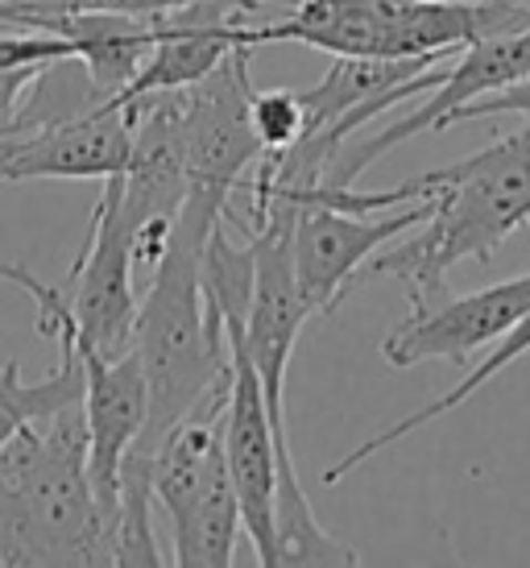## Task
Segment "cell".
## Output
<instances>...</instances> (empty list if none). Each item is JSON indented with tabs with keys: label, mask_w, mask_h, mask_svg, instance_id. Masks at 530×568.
Listing matches in <instances>:
<instances>
[{
	"label": "cell",
	"mask_w": 530,
	"mask_h": 568,
	"mask_svg": "<svg viewBox=\"0 0 530 568\" xmlns=\"http://www.w3.org/2000/svg\"><path fill=\"white\" fill-rule=\"evenodd\" d=\"M236 47H262L257 26H236V21L191 26V21H171L166 17L150 54L141 59L137 75L125 83V92H116V100H141V95L191 88L207 71H216Z\"/></svg>",
	"instance_id": "cell-11"
},
{
	"label": "cell",
	"mask_w": 530,
	"mask_h": 568,
	"mask_svg": "<svg viewBox=\"0 0 530 568\" xmlns=\"http://www.w3.org/2000/svg\"><path fill=\"white\" fill-rule=\"evenodd\" d=\"M249 121L262 138L265 154H278L291 142L303 138V104H298V92H286V88H253L249 92Z\"/></svg>",
	"instance_id": "cell-16"
},
{
	"label": "cell",
	"mask_w": 530,
	"mask_h": 568,
	"mask_svg": "<svg viewBox=\"0 0 530 568\" xmlns=\"http://www.w3.org/2000/svg\"><path fill=\"white\" fill-rule=\"evenodd\" d=\"M47 67H9V71H0V129L13 125L21 100H26V92H33V83Z\"/></svg>",
	"instance_id": "cell-19"
},
{
	"label": "cell",
	"mask_w": 530,
	"mask_h": 568,
	"mask_svg": "<svg viewBox=\"0 0 530 568\" xmlns=\"http://www.w3.org/2000/svg\"><path fill=\"white\" fill-rule=\"evenodd\" d=\"M530 312V274L506 283L481 286L472 295H444L439 303L410 312L398 328L386 332L381 357L394 369H410L419 362H456L465 365L489 341H501L518 320Z\"/></svg>",
	"instance_id": "cell-9"
},
{
	"label": "cell",
	"mask_w": 530,
	"mask_h": 568,
	"mask_svg": "<svg viewBox=\"0 0 530 568\" xmlns=\"http://www.w3.org/2000/svg\"><path fill=\"white\" fill-rule=\"evenodd\" d=\"M116 200H121V174H109L63 291L75 341L104 353V357L125 353L133 345V324H137L133 245H129L125 224L116 216Z\"/></svg>",
	"instance_id": "cell-6"
},
{
	"label": "cell",
	"mask_w": 530,
	"mask_h": 568,
	"mask_svg": "<svg viewBox=\"0 0 530 568\" xmlns=\"http://www.w3.org/2000/svg\"><path fill=\"white\" fill-rule=\"evenodd\" d=\"M63 59H79V47L71 38H59V33L47 30L0 33V71H9V67H47L63 63Z\"/></svg>",
	"instance_id": "cell-17"
},
{
	"label": "cell",
	"mask_w": 530,
	"mask_h": 568,
	"mask_svg": "<svg viewBox=\"0 0 530 568\" xmlns=\"http://www.w3.org/2000/svg\"><path fill=\"white\" fill-rule=\"evenodd\" d=\"M431 216V195L386 212H348L332 204H298L291 257L295 278L312 312H336L340 300L360 283V270L377 250Z\"/></svg>",
	"instance_id": "cell-5"
},
{
	"label": "cell",
	"mask_w": 530,
	"mask_h": 568,
	"mask_svg": "<svg viewBox=\"0 0 530 568\" xmlns=\"http://www.w3.org/2000/svg\"><path fill=\"white\" fill-rule=\"evenodd\" d=\"M154 453L129 448L121 460V489H116V515L109 531L112 568L125 565H162V544L154 536Z\"/></svg>",
	"instance_id": "cell-15"
},
{
	"label": "cell",
	"mask_w": 530,
	"mask_h": 568,
	"mask_svg": "<svg viewBox=\"0 0 530 568\" xmlns=\"http://www.w3.org/2000/svg\"><path fill=\"white\" fill-rule=\"evenodd\" d=\"M431 216L410 237L377 250L360 278H402L410 286V312H422L448 295V270L465 257L489 262L510 233L530 224V116L514 133L477 154L427 171Z\"/></svg>",
	"instance_id": "cell-3"
},
{
	"label": "cell",
	"mask_w": 530,
	"mask_h": 568,
	"mask_svg": "<svg viewBox=\"0 0 530 568\" xmlns=\"http://www.w3.org/2000/svg\"><path fill=\"white\" fill-rule=\"evenodd\" d=\"M530 116V75L527 80L510 83V88H501V92H489L481 100H468L465 109L452 112V121L448 125H460V121H477V116Z\"/></svg>",
	"instance_id": "cell-18"
},
{
	"label": "cell",
	"mask_w": 530,
	"mask_h": 568,
	"mask_svg": "<svg viewBox=\"0 0 530 568\" xmlns=\"http://www.w3.org/2000/svg\"><path fill=\"white\" fill-rule=\"evenodd\" d=\"M42 332L59 341V365L50 369L47 378L21 382V365H0V444L33 415H47V410L83 398V362H79V348L71 345V332L63 324H42Z\"/></svg>",
	"instance_id": "cell-14"
},
{
	"label": "cell",
	"mask_w": 530,
	"mask_h": 568,
	"mask_svg": "<svg viewBox=\"0 0 530 568\" xmlns=\"http://www.w3.org/2000/svg\"><path fill=\"white\" fill-rule=\"evenodd\" d=\"M522 42H527V54H530V26L522 30Z\"/></svg>",
	"instance_id": "cell-20"
},
{
	"label": "cell",
	"mask_w": 530,
	"mask_h": 568,
	"mask_svg": "<svg viewBox=\"0 0 530 568\" xmlns=\"http://www.w3.org/2000/svg\"><path fill=\"white\" fill-rule=\"evenodd\" d=\"M228 195L191 187L171 229V245L154 266V283L137 300L133 348L150 382V419L133 448L154 453L187 410H195L220 382L233 378L224 320L207 307L200 283V257L207 233L216 229Z\"/></svg>",
	"instance_id": "cell-1"
},
{
	"label": "cell",
	"mask_w": 530,
	"mask_h": 568,
	"mask_svg": "<svg viewBox=\"0 0 530 568\" xmlns=\"http://www.w3.org/2000/svg\"><path fill=\"white\" fill-rule=\"evenodd\" d=\"M228 336V410H224V460L233 477L241 527L265 568H274V494H278V440L265 415V390L245 353V328H224Z\"/></svg>",
	"instance_id": "cell-8"
},
{
	"label": "cell",
	"mask_w": 530,
	"mask_h": 568,
	"mask_svg": "<svg viewBox=\"0 0 530 568\" xmlns=\"http://www.w3.org/2000/svg\"><path fill=\"white\" fill-rule=\"evenodd\" d=\"M249 50L236 47L216 71L200 83L179 88V116H183V150H187L191 187L228 195L245 183V174L262 162L265 145L249 121Z\"/></svg>",
	"instance_id": "cell-4"
},
{
	"label": "cell",
	"mask_w": 530,
	"mask_h": 568,
	"mask_svg": "<svg viewBox=\"0 0 530 568\" xmlns=\"http://www.w3.org/2000/svg\"><path fill=\"white\" fill-rule=\"evenodd\" d=\"M137 104L104 95L100 104L33 129H0V183L26 179H109L133 150Z\"/></svg>",
	"instance_id": "cell-7"
},
{
	"label": "cell",
	"mask_w": 530,
	"mask_h": 568,
	"mask_svg": "<svg viewBox=\"0 0 530 568\" xmlns=\"http://www.w3.org/2000/svg\"><path fill=\"white\" fill-rule=\"evenodd\" d=\"M527 353H530V312H527L522 320H518V324H514L510 332H506V336H501L498 348H493V353H489V357H485L481 365H472V369H468L465 378L456 382L452 390H444L439 398H431L427 407L410 410L406 419H398V424H390L386 432H377V436H369V440L357 444L353 453H344V457L336 460L332 469H324V486H336V481H344L348 474H357L360 465H365L369 457H377L381 448H390V444L406 440L410 432H419V427H427L431 419H439V415H448V410L465 407L468 398L477 395V390H481L485 382H493V378L501 374V369H510V365H514L518 357H527Z\"/></svg>",
	"instance_id": "cell-12"
},
{
	"label": "cell",
	"mask_w": 530,
	"mask_h": 568,
	"mask_svg": "<svg viewBox=\"0 0 530 568\" xmlns=\"http://www.w3.org/2000/svg\"><path fill=\"white\" fill-rule=\"evenodd\" d=\"M0 565H109L88 477L83 398L33 415L0 444Z\"/></svg>",
	"instance_id": "cell-2"
},
{
	"label": "cell",
	"mask_w": 530,
	"mask_h": 568,
	"mask_svg": "<svg viewBox=\"0 0 530 568\" xmlns=\"http://www.w3.org/2000/svg\"><path fill=\"white\" fill-rule=\"evenodd\" d=\"M174 548L171 560L179 568H224L236 556V531L241 527V503H236L228 460H220L216 474L207 477V486L195 494V503L171 519Z\"/></svg>",
	"instance_id": "cell-13"
},
{
	"label": "cell",
	"mask_w": 530,
	"mask_h": 568,
	"mask_svg": "<svg viewBox=\"0 0 530 568\" xmlns=\"http://www.w3.org/2000/svg\"><path fill=\"white\" fill-rule=\"evenodd\" d=\"M133 104H137V125H133V150L121 171V200H116V216L125 224L129 245L141 224L174 221L191 191L179 92L141 95Z\"/></svg>",
	"instance_id": "cell-10"
}]
</instances>
